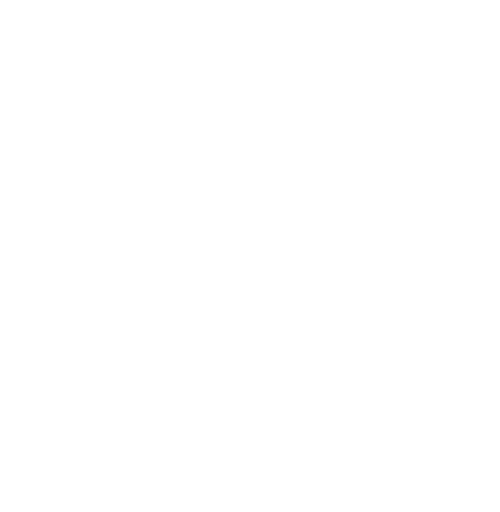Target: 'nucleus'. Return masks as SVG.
<instances>
[]
</instances>
